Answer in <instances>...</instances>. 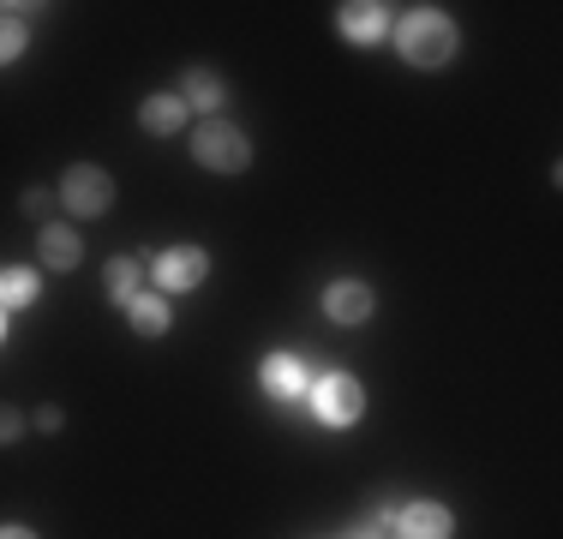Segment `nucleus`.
<instances>
[{
  "label": "nucleus",
  "mask_w": 563,
  "mask_h": 539,
  "mask_svg": "<svg viewBox=\"0 0 563 539\" xmlns=\"http://www.w3.org/2000/svg\"><path fill=\"white\" fill-rule=\"evenodd\" d=\"M396 48L408 66H450L455 54V24L438 7H413L408 19L396 24Z\"/></svg>",
  "instance_id": "nucleus-1"
},
{
  "label": "nucleus",
  "mask_w": 563,
  "mask_h": 539,
  "mask_svg": "<svg viewBox=\"0 0 563 539\" xmlns=\"http://www.w3.org/2000/svg\"><path fill=\"white\" fill-rule=\"evenodd\" d=\"M192 156L205 162L210 174H246L252 168V144L240 127H228V120H205L192 139Z\"/></svg>",
  "instance_id": "nucleus-2"
},
{
  "label": "nucleus",
  "mask_w": 563,
  "mask_h": 539,
  "mask_svg": "<svg viewBox=\"0 0 563 539\" xmlns=\"http://www.w3.org/2000/svg\"><path fill=\"white\" fill-rule=\"evenodd\" d=\"M60 205L73 216H102L114 205V180L102 168H90V162H73V168L60 174Z\"/></svg>",
  "instance_id": "nucleus-3"
},
{
  "label": "nucleus",
  "mask_w": 563,
  "mask_h": 539,
  "mask_svg": "<svg viewBox=\"0 0 563 539\" xmlns=\"http://www.w3.org/2000/svg\"><path fill=\"white\" fill-rule=\"evenodd\" d=\"M312 408H318L324 426H354L360 414H366V389H360L347 372H330V377L312 384Z\"/></svg>",
  "instance_id": "nucleus-4"
},
{
  "label": "nucleus",
  "mask_w": 563,
  "mask_h": 539,
  "mask_svg": "<svg viewBox=\"0 0 563 539\" xmlns=\"http://www.w3.org/2000/svg\"><path fill=\"white\" fill-rule=\"evenodd\" d=\"M205 276H210V258L198 246H168L163 258H156V288L163 294H186V288H198Z\"/></svg>",
  "instance_id": "nucleus-5"
},
{
  "label": "nucleus",
  "mask_w": 563,
  "mask_h": 539,
  "mask_svg": "<svg viewBox=\"0 0 563 539\" xmlns=\"http://www.w3.org/2000/svg\"><path fill=\"white\" fill-rule=\"evenodd\" d=\"M450 509L444 504H408V509H396V534L401 539H450Z\"/></svg>",
  "instance_id": "nucleus-6"
},
{
  "label": "nucleus",
  "mask_w": 563,
  "mask_h": 539,
  "mask_svg": "<svg viewBox=\"0 0 563 539\" xmlns=\"http://www.w3.org/2000/svg\"><path fill=\"white\" fill-rule=\"evenodd\" d=\"M324 312L336 323H366L372 318V288H366V282H330V288H324Z\"/></svg>",
  "instance_id": "nucleus-7"
},
{
  "label": "nucleus",
  "mask_w": 563,
  "mask_h": 539,
  "mask_svg": "<svg viewBox=\"0 0 563 539\" xmlns=\"http://www.w3.org/2000/svg\"><path fill=\"white\" fill-rule=\"evenodd\" d=\"M258 377H264V389H271L276 402H288V396H300V389H306V372H300V360H294V354H271Z\"/></svg>",
  "instance_id": "nucleus-8"
},
{
  "label": "nucleus",
  "mask_w": 563,
  "mask_h": 539,
  "mask_svg": "<svg viewBox=\"0 0 563 539\" xmlns=\"http://www.w3.org/2000/svg\"><path fill=\"white\" fill-rule=\"evenodd\" d=\"M36 252H43V264H48V270H73V264H78V252H85V246H78V234H73V228L48 222L43 234H36Z\"/></svg>",
  "instance_id": "nucleus-9"
},
{
  "label": "nucleus",
  "mask_w": 563,
  "mask_h": 539,
  "mask_svg": "<svg viewBox=\"0 0 563 539\" xmlns=\"http://www.w3.org/2000/svg\"><path fill=\"white\" fill-rule=\"evenodd\" d=\"M180 102H186V108H205V114H210V108L228 102V85L210 73V66H192V73H186V97H180Z\"/></svg>",
  "instance_id": "nucleus-10"
},
{
  "label": "nucleus",
  "mask_w": 563,
  "mask_h": 539,
  "mask_svg": "<svg viewBox=\"0 0 563 539\" xmlns=\"http://www.w3.org/2000/svg\"><path fill=\"white\" fill-rule=\"evenodd\" d=\"M186 114H192V108H186L180 97H151V102H144V132L168 139V132H180V127H186Z\"/></svg>",
  "instance_id": "nucleus-11"
},
{
  "label": "nucleus",
  "mask_w": 563,
  "mask_h": 539,
  "mask_svg": "<svg viewBox=\"0 0 563 539\" xmlns=\"http://www.w3.org/2000/svg\"><path fill=\"white\" fill-rule=\"evenodd\" d=\"M342 31L354 36V43H378V36H384V7H372V0L342 7Z\"/></svg>",
  "instance_id": "nucleus-12"
},
{
  "label": "nucleus",
  "mask_w": 563,
  "mask_h": 539,
  "mask_svg": "<svg viewBox=\"0 0 563 539\" xmlns=\"http://www.w3.org/2000/svg\"><path fill=\"white\" fill-rule=\"evenodd\" d=\"M126 318L139 336H163L168 330V300H156V294H139V300H126Z\"/></svg>",
  "instance_id": "nucleus-13"
},
{
  "label": "nucleus",
  "mask_w": 563,
  "mask_h": 539,
  "mask_svg": "<svg viewBox=\"0 0 563 539\" xmlns=\"http://www.w3.org/2000/svg\"><path fill=\"white\" fill-rule=\"evenodd\" d=\"M102 282H109L114 300H139V294H144V264H139V258H114Z\"/></svg>",
  "instance_id": "nucleus-14"
},
{
  "label": "nucleus",
  "mask_w": 563,
  "mask_h": 539,
  "mask_svg": "<svg viewBox=\"0 0 563 539\" xmlns=\"http://www.w3.org/2000/svg\"><path fill=\"white\" fill-rule=\"evenodd\" d=\"M0 300H7V306H31L36 300V270H7V276H0Z\"/></svg>",
  "instance_id": "nucleus-15"
},
{
  "label": "nucleus",
  "mask_w": 563,
  "mask_h": 539,
  "mask_svg": "<svg viewBox=\"0 0 563 539\" xmlns=\"http://www.w3.org/2000/svg\"><path fill=\"white\" fill-rule=\"evenodd\" d=\"M24 54V24L19 19H0V66Z\"/></svg>",
  "instance_id": "nucleus-16"
},
{
  "label": "nucleus",
  "mask_w": 563,
  "mask_h": 539,
  "mask_svg": "<svg viewBox=\"0 0 563 539\" xmlns=\"http://www.w3.org/2000/svg\"><path fill=\"white\" fill-rule=\"evenodd\" d=\"M19 431H24V414L19 408H0V443H19Z\"/></svg>",
  "instance_id": "nucleus-17"
},
{
  "label": "nucleus",
  "mask_w": 563,
  "mask_h": 539,
  "mask_svg": "<svg viewBox=\"0 0 563 539\" xmlns=\"http://www.w3.org/2000/svg\"><path fill=\"white\" fill-rule=\"evenodd\" d=\"M24 210H31V216H48V193H43V186H31V193H24Z\"/></svg>",
  "instance_id": "nucleus-18"
},
{
  "label": "nucleus",
  "mask_w": 563,
  "mask_h": 539,
  "mask_svg": "<svg viewBox=\"0 0 563 539\" xmlns=\"http://www.w3.org/2000/svg\"><path fill=\"white\" fill-rule=\"evenodd\" d=\"M0 539H36L31 528H0Z\"/></svg>",
  "instance_id": "nucleus-19"
},
{
  "label": "nucleus",
  "mask_w": 563,
  "mask_h": 539,
  "mask_svg": "<svg viewBox=\"0 0 563 539\" xmlns=\"http://www.w3.org/2000/svg\"><path fill=\"white\" fill-rule=\"evenodd\" d=\"M0 342H7V318H0Z\"/></svg>",
  "instance_id": "nucleus-20"
}]
</instances>
